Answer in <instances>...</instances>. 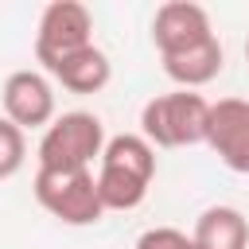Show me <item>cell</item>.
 Segmentation results:
<instances>
[{
    "label": "cell",
    "instance_id": "6da1fadb",
    "mask_svg": "<svg viewBox=\"0 0 249 249\" xmlns=\"http://www.w3.org/2000/svg\"><path fill=\"white\" fill-rule=\"evenodd\" d=\"M210 101L195 89H171L140 109V136L152 148H191L206 144Z\"/></svg>",
    "mask_w": 249,
    "mask_h": 249
},
{
    "label": "cell",
    "instance_id": "7a4b0ae2",
    "mask_svg": "<svg viewBox=\"0 0 249 249\" xmlns=\"http://www.w3.org/2000/svg\"><path fill=\"white\" fill-rule=\"evenodd\" d=\"M101 152H105L101 117L86 109H70L43 128L35 156L43 171H89V163L101 160Z\"/></svg>",
    "mask_w": 249,
    "mask_h": 249
},
{
    "label": "cell",
    "instance_id": "3957f363",
    "mask_svg": "<svg viewBox=\"0 0 249 249\" xmlns=\"http://www.w3.org/2000/svg\"><path fill=\"white\" fill-rule=\"evenodd\" d=\"M31 191H35V202L51 218H58L62 226H93L105 214L93 171H43V167H35Z\"/></svg>",
    "mask_w": 249,
    "mask_h": 249
},
{
    "label": "cell",
    "instance_id": "277c9868",
    "mask_svg": "<svg viewBox=\"0 0 249 249\" xmlns=\"http://www.w3.org/2000/svg\"><path fill=\"white\" fill-rule=\"evenodd\" d=\"M93 43V16L86 4L78 0H54L43 8L39 27H35V58L43 62V70H51L54 62L70 58L74 51Z\"/></svg>",
    "mask_w": 249,
    "mask_h": 249
},
{
    "label": "cell",
    "instance_id": "5b68a950",
    "mask_svg": "<svg viewBox=\"0 0 249 249\" xmlns=\"http://www.w3.org/2000/svg\"><path fill=\"white\" fill-rule=\"evenodd\" d=\"M4 117L19 128H47L54 121V86L39 70H12L4 78Z\"/></svg>",
    "mask_w": 249,
    "mask_h": 249
},
{
    "label": "cell",
    "instance_id": "8992f818",
    "mask_svg": "<svg viewBox=\"0 0 249 249\" xmlns=\"http://www.w3.org/2000/svg\"><path fill=\"white\" fill-rule=\"evenodd\" d=\"M206 144L230 171L249 175V101H241V97L214 101L210 124H206Z\"/></svg>",
    "mask_w": 249,
    "mask_h": 249
},
{
    "label": "cell",
    "instance_id": "52a82bcc",
    "mask_svg": "<svg viewBox=\"0 0 249 249\" xmlns=\"http://www.w3.org/2000/svg\"><path fill=\"white\" fill-rule=\"evenodd\" d=\"M214 39V27H210V16L202 4H191V0H171V4H160L156 16H152V43L163 54H179V51H191L198 43Z\"/></svg>",
    "mask_w": 249,
    "mask_h": 249
},
{
    "label": "cell",
    "instance_id": "ba28073f",
    "mask_svg": "<svg viewBox=\"0 0 249 249\" xmlns=\"http://www.w3.org/2000/svg\"><path fill=\"white\" fill-rule=\"evenodd\" d=\"M47 74H51L54 82H62V89H70V93H97V89L109 86L113 62H109V54H105L97 43H89V47L74 51L70 58L54 62Z\"/></svg>",
    "mask_w": 249,
    "mask_h": 249
},
{
    "label": "cell",
    "instance_id": "9c48e42d",
    "mask_svg": "<svg viewBox=\"0 0 249 249\" xmlns=\"http://www.w3.org/2000/svg\"><path fill=\"white\" fill-rule=\"evenodd\" d=\"M222 62H226V54H222V43H218V35H214V39L191 47V51L163 54V74H167L179 89H198V86H206V82H214V78L222 74Z\"/></svg>",
    "mask_w": 249,
    "mask_h": 249
},
{
    "label": "cell",
    "instance_id": "30bf717a",
    "mask_svg": "<svg viewBox=\"0 0 249 249\" xmlns=\"http://www.w3.org/2000/svg\"><path fill=\"white\" fill-rule=\"evenodd\" d=\"M191 241L195 249H249V222L237 206H206Z\"/></svg>",
    "mask_w": 249,
    "mask_h": 249
},
{
    "label": "cell",
    "instance_id": "8fae6325",
    "mask_svg": "<svg viewBox=\"0 0 249 249\" xmlns=\"http://www.w3.org/2000/svg\"><path fill=\"white\" fill-rule=\"evenodd\" d=\"M101 167H113V171H124V175H136V179H156V148L140 136V132H121V136H109L105 140V152H101Z\"/></svg>",
    "mask_w": 249,
    "mask_h": 249
},
{
    "label": "cell",
    "instance_id": "7c38bea8",
    "mask_svg": "<svg viewBox=\"0 0 249 249\" xmlns=\"http://www.w3.org/2000/svg\"><path fill=\"white\" fill-rule=\"evenodd\" d=\"M148 187H152L148 179L113 171V167H97V195H101V206L105 210H136L144 202Z\"/></svg>",
    "mask_w": 249,
    "mask_h": 249
},
{
    "label": "cell",
    "instance_id": "4fadbf2b",
    "mask_svg": "<svg viewBox=\"0 0 249 249\" xmlns=\"http://www.w3.org/2000/svg\"><path fill=\"white\" fill-rule=\"evenodd\" d=\"M27 160V136L19 124L0 117V179H12Z\"/></svg>",
    "mask_w": 249,
    "mask_h": 249
},
{
    "label": "cell",
    "instance_id": "5bb4252c",
    "mask_svg": "<svg viewBox=\"0 0 249 249\" xmlns=\"http://www.w3.org/2000/svg\"><path fill=\"white\" fill-rule=\"evenodd\" d=\"M136 249H195V241L175 226H152L136 237Z\"/></svg>",
    "mask_w": 249,
    "mask_h": 249
},
{
    "label": "cell",
    "instance_id": "9a60e30c",
    "mask_svg": "<svg viewBox=\"0 0 249 249\" xmlns=\"http://www.w3.org/2000/svg\"><path fill=\"white\" fill-rule=\"evenodd\" d=\"M245 58H249V39H245Z\"/></svg>",
    "mask_w": 249,
    "mask_h": 249
}]
</instances>
